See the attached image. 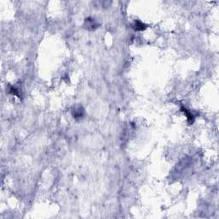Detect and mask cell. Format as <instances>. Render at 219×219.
Segmentation results:
<instances>
[{
	"label": "cell",
	"mask_w": 219,
	"mask_h": 219,
	"mask_svg": "<svg viewBox=\"0 0 219 219\" xmlns=\"http://www.w3.org/2000/svg\"><path fill=\"white\" fill-rule=\"evenodd\" d=\"M182 110L183 111L184 113H185V114H186V115H187V120L189 121V123H194V115L192 114L191 112L187 111V108L182 107Z\"/></svg>",
	"instance_id": "277c9868"
},
{
	"label": "cell",
	"mask_w": 219,
	"mask_h": 219,
	"mask_svg": "<svg viewBox=\"0 0 219 219\" xmlns=\"http://www.w3.org/2000/svg\"><path fill=\"white\" fill-rule=\"evenodd\" d=\"M98 27H99V23L91 17H88L85 20L84 28L88 31H93V30H95L96 28H98Z\"/></svg>",
	"instance_id": "7a4b0ae2"
},
{
	"label": "cell",
	"mask_w": 219,
	"mask_h": 219,
	"mask_svg": "<svg viewBox=\"0 0 219 219\" xmlns=\"http://www.w3.org/2000/svg\"><path fill=\"white\" fill-rule=\"evenodd\" d=\"M71 114L75 119H81V118H83L84 117L85 111H84L83 107L77 105V106H74V107L72 108Z\"/></svg>",
	"instance_id": "6da1fadb"
},
{
	"label": "cell",
	"mask_w": 219,
	"mask_h": 219,
	"mask_svg": "<svg viewBox=\"0 0 219 219\" xmlns=\"http://www.w3.org/2000/svg\"><path fill=\"white\" fill-rule=\"evenodd\" d=\"M10 92H11L12 94L17 96V97H21V93H20V90H19V88H16V87H13V86H11V87H10Z\"/></svg>",
	"instance_id": "5b68a950"
},
{
	"label": "cell",
	"mask_w": 219,
	"mask_h": 219,
	"mask_svg": "<svg viewBox=\"0 0 219 219\" xmlns=\"http://www.w3.org/2000/svg\"><path fill=\"white\" fill-rule=\"evenodd\" d=\"M133 28H134V29L135 31H143V30H145L146 28H147V25H146L141 21L135 20V22H134V25H133Z\"/></svg>",
	"instance_id": "3957f363"
}]
</instances>
